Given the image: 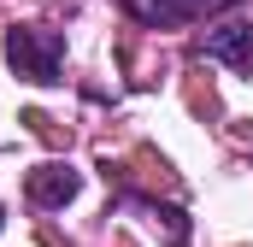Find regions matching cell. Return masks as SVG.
Here are the masks:
<instances>
[{
	"mask_svg": "<svg viewBox=\"0 0 253 247\" xmlns=\"http://www.w3.org/2000/svg\"><path fill=\"white\" fill-rule=\"evenodd\" d=\"M0 47H6V65L24 82H36V88L59 82V71H65V36L59 30H47V24H12Z\"/></svg>",
	"mask_w": 253,
	"mask_h": 247,
	"instance_id": "cell-1",
	"label": "cell"
},
{
	"mask_svg": "<svg viewBox=\"0 0 253 247\" xmlns=\"http://www.w3.org/2000/svg\"><path fill=\"white\" fill-rule=\"evenodd\" d=\"M118 6L147 30H177V24H200V18H212L236 0H118Z\"/></svg>",
	"mask_w": 253,
	"mask_h": 247,
	"instance_id": "cell-2",
	"label": "cell"
},
{
	"mask_svg": "<svg viewBox=\"0 0 253 247\" xmlns=\"http://www.w3.org/2000/svg\"><path fill=\"white\" fill-rule=\"evenodd\" d=\"M77 188H83V177H77L71 165H59V159H47V165H36V171H30L24 194H30V206H42V212H59L65 200H77Z\"/></svg>",
	"mask_w": 253,
	"mask_h": 247,
	"instance_id": "cell-3",
	"label": "cell"
},
{
	"mask_svg": "<svg viewBox=\"0 0 253 247\" xmlns=\"http://www.w3.org/2000/svg\"><path fill=\"white\" fill-rule=\"evenodd\" d=\"M200 53L212 65H230V71H253V24H218V30H206Z\"/></svg>",
	"mask_w": 253,
	"mask_h": 247,
	"instance_id": "cell-4",
	"label": "cell"
},
{
	"mask_svg": "<svg viewBox=\"0 0 253 247\" xmlns=\"http://www.w3.org/2000/svg\"><path fill=\"white\" fill-rule=\"evenodd\" d=\"M0 230H6V206H0Z\"/></svg>",
	"mask_w": 253,
	"mask_h": 247,
	"instance_id": "cell-5",
	"label": "cell"
}]
</instances>
